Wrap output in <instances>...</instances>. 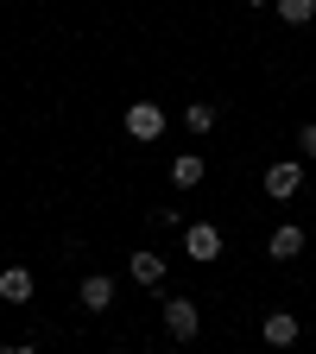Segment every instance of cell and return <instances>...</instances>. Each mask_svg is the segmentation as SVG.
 Here are the masks:
<instances>
[{
  "mask_svg": "<svg viewBox=\"0 0 316 354\" xmlns=\"http://www.w3.org/2000/svg\"><path fill=\"white\" fill-rule=\"evenodd\" d=\"M184 259H196V266L221 259V228H215V221H190V228H184Z\"/></svg>",
  "mask_w": 316,
  "mask_h": 354,
  "instance_id": "5b68a950",
  "label": "cell"
},
{
  "mask_svg": "<svg viewBox=\"0 0 316 354\" xmlns=\"http://www.w3.org/2000/svg\"><path fill=\"white\" fill-rule=\"evenodd\" d=\"M259 335H266V348L291 354V348H297V335H304V323L291 317V310H266V317H259Z\"/></svg>",
  "mask_w": 316,
  "mask_h": 354,
  "instance_id": "277c9868",
  "label": "cell"
},
{
  "mask_svg": "<svg viewBox=\"0 0 316 354\" xmlns=\"http://www.w3.org/2000/svg\"><path fill=\"white\" fill-rule=\"evenodd\" d=\"M247 7H279V0H247Z\"/></svg>",
  "mask_w": 316,
  "mask_h": 354,
  "instance_id": "9a60e30c",
  "label": "cell"
},
{
  "mask_svg": "<svg viewBox=\"0 0 316 354\" xmlns=\"http://www.w3.org/2000/svg\"><path fill=\"white\" fill-rule=\"evenodd\" d=\"M297 152H304V158H316V120H304V127H297Z\"/></svg>",
  "mask_w": 316,
  "mask_h": 354,
  "instance_id": "4fadbf2b",
  "label": "cell"
},
{
  "mask_svg": "<svg viewBox=\"0 0 316 354\" xmlns=\"http://www.w3.org/2000/svg\"><path fill=\"white\" fill-rule=\"evenodd\" d=\"M158 133H165V108H158V102H127V140L152 146Z\"/></svg>",
  "mask_w": 316,
  "mask_h": 354,
  "instance_id": "3957f363",
  "label": "cell"
},
{
  "mask_svg": "<svg viewBox=\"0 0 316 354\" xmlns=\"http://www.w3.org/2000/svg\"><path fill=\"white\" fill-rule=\"evenodd\" d=\"M32 291H38V279L26 272V266H7V272H0V297L7 304H32Z\"/></svg>",
  "mask_w": 316,
  "mask_h": 354,
  "instance_id": "30bf717a",
  "label": "cell"
},
{
  "mask_svg": "<svg viewBox=\"0 0 316 354\" xmlns=\"http://www.w3.org/2000/svg\"><path fill=\"white\" fill-rule=\"evenodd\" d=\"M114 297H120V285H114L108 272H89V279H82V291H76V304L89 310V317H108Z\"/></svg>",
  "mask_w": 316,
  "mask_h": 354,
  "instance_id": "8992f818",
  "label": "cell"
},
{
  "mask_svg": "<svg viewBox=\"0 0 316 354\" xmlns=\"http://www.w3.org/2000/svg\"><path fill=\"white\" fill-rule=\"evenodd\" d=\"M0 354H32V348H26V342H7V348H0Z\"/></svg>",
  "mask_w": 316,
  "mask_h": 354,
  "instance_id": "5bb4252c",
  "label": "cell"
},
{
  "mask_svg": "<svg viewBox=\"0 0 316 354\" xmlns=\"http://www.w3.org/2000/svg\"><path fill=\"white\" fill-rule=\"evenodd\" d=\"M158 323H165V335H177V342H196L203 335V310H196V297H165V310H158Z\"/></svg>",
  "mask_w": 316,
  "mask_h": 354,
  "instance_id": "6da1fadb",
  "label": "cell"
},
{
  "mask_svg": "<svg viewBox=\"0 0 316 354\" xmlns=\"http://www.w3.org/2000/svg\"><path fill=\"white\" fill-rule=\"evenodd\" d=\"M215 120H221L215 102H190V108H184V127H190V133H215Z\"/></svg>",
  "mask_w": 316,
  "mask_h": 354,
  "instance_id": "8fae6325",
  "label": "cell"
},
{
  "mask_svg": "<svg viewBox=\"0 0 316 354\" xmlns=\"http://www.w3.org/2000/svg\"><path fill=\"white\" fill-rule=\"evenodd\" d=\"M127 279L146 285V291H158L165 285V253H127Z\"/></svg>",
  "mask_w": 316,
  "mask_h": 354,
  "instance_id": "ba28073f",
  "label": "cell"
},
{
  "mask_svg": "<svg viewBox=\"0 0 316 354\" xmlns=\"http://www.w3.org/2000/svg\"><path fill=\"white\" fill-rule=\"evenodd\" d=\"M259 184H266V196H272V203H291V196L304 190V165H297V158H272Z\"/></svg>",
  "mask_w": 316,
  "mask_h": 354,
  "instance_id": "7a4b0ae2",
  "label": "cell"
},
{
  "mask_svg": "<svg viewBox=\"0 0 316 354\" xmlns=\"http://www.w3.org/2000/svg\"><path fill=\"white\" fill-rule=\"evenodd\" d=\"M279 19L285 26H310L316 19V0H279Z\"/></svg>",
  "mask_w": 316,
  "mask_h": 354,
  "instance_id": "7c38bea8",
  "label": "cell"
},
{
  "mask_svg": "<svg viewBox=\"0 0 316 354\" xmlns=\"http://www.w3.org/2000/svg\"><path fill=\"white\" fill-rule=\"evenodd\" d=\"M266 253H272L279 266H285V259H297V253H304V228H297V221H279V228L266 234Z\"/></svg>",
  "mask_w": 316,
  "mask_h": 354,
  "instance_id": "9c48e42d",
  "label": "cell"
},
{
  "mask_svg": "<svg viewBox=\"0 0 316 354\" xmlns=\"http://www.w3.org/2000/svg\"><path fill=\"white\" fill-rule=\"evenodd\" d=\"M203 177H209V158L203 152H177L171 158V190H196Z\"/></svg>",
  "mask_w": 316,
  "mask_h": 354,
  "instance_id": "52a82bcc",
  "label": "cell"
}]
</instances>
